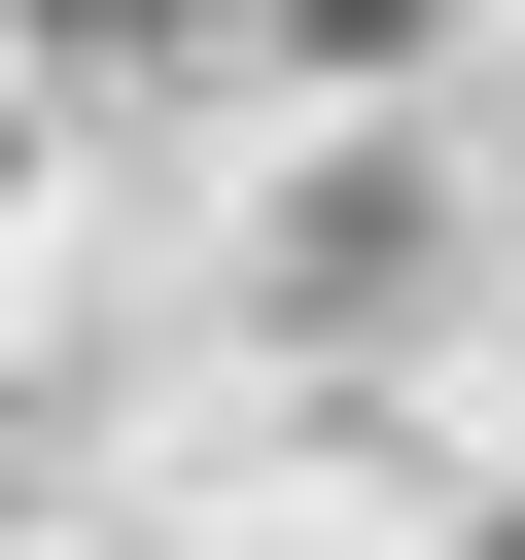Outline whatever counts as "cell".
<instances>
[{"mask_svg":"<svg viewBox=\"0 0 525 560\" xmlns=\"http://www.w3.org/2000/svg\"><path fill=\"white\" fill-rule=\"evenodd\" d=\"M210 35H350V70H385L420 0H35V70H210Z\"/></svg>","mask_w":525,"mask_h":560,"instance_id":"6da1fadb","label":"cell"}]
</instances>
